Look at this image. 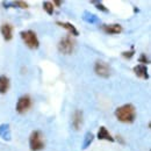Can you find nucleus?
Returning <instances> with one entry per match:
<instances>
[{
  "mask_svg": "<svg viewBox=\"0 0 151 151\" xmlns=\"http://www.w3.org/2000/svg\"><path fill=\"white\" fill-rule=\"evenodd\" d=\"M115 116L122 123H132L136 119V108L132 104L122 105L119 108H116Z\"/></svg>",
  "mask_w": 151,
  "mask_h": 151,
  "instance_id": "f257e3e1",
  "label": "nucleus"
},
{
  "mask_svg": "<svg viewBox=\"0 0 151 151\" xmlns=\"http://www.w3.org/2000/svg\"><path fill=\"white\" fill-rule=\"evenodd\" d=\"M43 135L40 130H34L29 136V148L32 151H41L44 149Z\"/></svg>",
  "mask_w": 151,
  "mask_h": 151,
  "instance_id": "f03ea898",
  "label": "nucleus"
},
{
  "mask_svg": "<svg viewBox=\"0 0 151 151\" xmlns=\"http://www.w3.org/2000/svg\"><path fill=\"white\" fill-rule=\"evenodd\" d=\"M20 36L26 43V45L29 49H37L40 47V41L37 38V35L33 30H23L20 33Z\"/></svg>",
  "mask_w": 151,
  "mask_h": 151,
  "instance_id": "7ed1b4c3",
  "label": "nucleus"
},
{
  "mask_svg": "<svg viewBox=\"0 0 151 151\" xmlns=\"http://www.w3.org/2000/svg\"><path fill=\"white\" fill-rule=\"evenodd\" d=\"M75 50V41L71 36H65L58 42V51L63 55H71Z\"/></svg>",
  "mask_w": 151,
  "mask_h": 151,
  "instance_id": "20e7f679",
  "label": "nucleus"
},
{
  "mask_svg": "<svg viewBox=\"0 0 151 151\" xmlns=\"http://www.w3.org/2000/svg\"><path fill=\"white\" fill-rule=\"evenodd\" d=\"M33 105V101H32V98L29 96L28 94L22 95L20 96L18 102H17V112L19 114H24L27 113L30 107Z\"/></svg>",
  "mask_w": 151,
  "mask_h": 151,
  "instance_id": "39448f33",
  "label": "nucleus"
},
{
  "mask_svg": "<svg viewBox=\"0 0 151 151\" xmlns=\"http://www.w3.org/2000/svg\"><path fill=\"white\" fill-rule=\"evenodd\" d=\"M94 72L101 78H108L111 76V68L107 63L102 60H96L94 64Z\"/></svg>",
  "mask_w": 151,
  "mask_h": 151,
  "instance_id": "423d86ee",
  "label": "nucleus"
},
{
  "mask_svg": "<svg viewBox=\"0 0 151 151\" xmlns=\"http://www.w3.org/2000/svg\"><path fill=\"white\" fill-rule=\"evenodd\" d=\"M101 29L106 33V34H111V35H116V34H121L122 33V26L119 23H112V24H102Z\"/></svg>",
  "mask_w": 151,
  "mask_h": 151,
  "instance_id": "0eeeda50",
  "label": "nucleus"
},
{
  "mask_svg": "<svg viewBox=\"0 0 151 151\" xmlns=\"http://www.w3.org/2000/svg\"><path fill=\"white\" fill-rule=\"evenodd\" d=\"M0 33L5 41H11L13 38V26L9 23H4L0 27Z\"/></svg>",
  "mask_w": 151,
  "mask_h": 151,
  "instance_id": "6e6552de",
  "label": "nucleus"
},
{
  "mask_svg": "<svg viewBox=\"0 0 151 151\" xmlns=\"http://www.w3.org/2000/svg\"><path fill=\"white\" fill-rule=\"evenodd\" d=\"M84 122V117H83V111H76L72 116V127L75 130H79L83 126Z\"/></svg>",
  "mask_w": 151,
  "mask_h": 151,
  "instance_id": "1a4fd4ad",
  "label": "nucleus"
},
{
  "mask_svg": "<svg viewBox=\"0 0 151 151\" xmlns=\"http://www.w3.org/2000/svg\"><path fill=\"white\" fill-rule=\"evenodd\" d=\"M134 73L137 76L138 78H142V79H145L148 80L149 79V72H148V68L143 64H138L134 68Z\"/></svg>",
  "mask_w": 151,
  "mask_h": 151,
  "instance_id": "9d476101",
  "label": "nucleus"
},
{
  "mask_svg": "<svg viewBox=\"0 0 151 151\" xmlns=\"http://www.w3.org/2000/svg\"><path fill=\"white\" fill-rule=\"evenodd\" d=\"M96 137L100 139V141H109V142H114V137L111 135V132L106 129V127L101 126L98 130V134H96Z\"/></svg>",
  "mask_w": 151,
  "mask_h": 151,
  "instance_id": "9b49d317",
  "label": "nucleus"
},
{
  "mask_svg": "<svg viewBox=\"0 0 151 151\" xmlns=\"http://www.w3.org/2000/svg\"><path fill=\"white\" fill-rule=\"evenodd\" d=\"M56 23L59 26V27H63L64 29H66L69 34H71V35H73V36H78V35H79L78 29L76 28L71 22H62V21H57Z\"/></svg>",
  "mask_w": 151,
  "mask_h": 151,
  "instance_id": "f8f14e48",
  "label": "nucleus"
},
{
  "mask_svg": "<svg viewBox=\"0 0 151 151\" xmlns=\"http://www.w3.org/2000/svg\"><path fill=\"white\" fill-rule=\"evenodd\" d=\"M0 137L5 141H9L11 139V129L8 124H0Z\"/></svg>",
  "mask_w": 151,
  "mask_h": 151,
  "instance_id": "ddd939ff",
  "label": "nucleus"
},
{
  "mask_svg": "<svg viewBox=\"0 0 151 151\" xmlns=\"http://www.w3.org/2000/svg\"><path fill=\"white\" fill-rule=\"evenodd\" d=\"M9 88V79L6 76H0V93L5 94Z\"/></svg>",
  "mask_w": 151,
  "mask_h": 151,
  "instance_id": "4468645a",
  "label": "nucleus"
},
{
  "mask_svg": "<svg viewBox=\"0 0 151 151\" xmlns=\"http://www.w3.org/2000/svg\"><path fill=\"white\" fill-rule=\"evenodd\" d=\"M93 139H94V135L90 132H86V134H85V137H84V142H83V147H81V149H83V150L87 149V148L92 144Z\"/></svg>",
  "mask_w": 151,
  "mask_h": 151,
  "instance_id": "2eb2a0df",
  "label": "nucleus"
},
{
  "mask_svg": "<svg viewBox=\"0 0 151 151\" xmlns=\"http://www.w3.org/2000/svg\"><path fill=\"white\" fill-rule=\"evenodd\" d=\"M83 19H84V21H86L87 23H90V24H93V23H98L99 22V18L96 15H94V14H92V13H88V12H85L84 13Z\"/></svg>",
  "mask_w": 151,
  "mask_h": 151,
  "instance_id": "dca6fc26",
  "label": "nucleus"
},
{
  "mask_svg": "<svg viewBox=\"0 0 151 151\" xmlns=\"http://www.w3.org/2000/svg\"><path fill=\"white\" fill-rule=\"evenodd\" d=\"M42 6H43V9H44L49 15H52V13H54V5H52V2H50V1H44V2L42 4Z\"/></svg>",
  "mask_w": 151,
  "mask_h": 151,
  "instance_id": "f3484780",
  "label": "nucleus"
},
{
  "mask_svg": "<svg viewBox=\"0 0 151 151\" xmlns=\"http://www.w3.org/2000/svg\"><path fill=\"white\" fill-rule=\"evenodd\" d=\"M138 62L141 63V64H149L150 63V60H149V58H148V56L145 55V54H142L141 56L138 57Z\"/></svg>",
  "mask_w": 151,
  "mask_h": 151,
  "instance_id": "a211bd4d",
  "label": "nucleus"
},
{
  "mask_svg": "<svg viewBox=\"0 0 151 151\" xmlns=\"http://www.w3.org/2000/svg\"><path fill=\"white\" fill-rule=\"evenodd\" d=\"M134 54H135V50H134V47H132V50H129V51H123L122 52V56L124 57V58H132L134 56Z\"/></svg>",
  "mask_w": 151,
  "mask_h": 151,
  "instance_id": "6ab92c4d",
  "label": "nucleus"
},
{
  "mask_svg": "<svg viewBox=\"0 0 151 151\" xmlns=\"http://www.w3.org/2000/svg\"><path fill=\"white\" fill-rule=\"evenodd\" d=\"M93 4H95V5H96L95 7H96L98 9H100L101 12H108V8H107V7H105V6H104L101 2H94V1H93Z\"/></svg>",
  "mask_w": 151,
  "mask_h": 151,
  "instance_id": "aec40b11",
  "label": "nucleus"
},
{
  "mask_svg": "<svg viewBox=\"0 0 151 151\" xmlns=\"http://www.w3.org/2000/svg\"><path fill=\"white\" fill-rule=\"evenodd\" d=\"M117 141H119V142H120L121 144H124V141H123V138H122V137H121L120 135L117 136Z\"/></svg>",
  "mask_w": 151,
  "mask_h": 151,
  "instance_id": "412c9836",
  "label": "nucleus"
},
{
  "mask_svg": "<svg viewBox=\"0 0 151 151\" xmlns=\"http://www.w3.org/2000/svg\"><path fill=\"white\" fill-rule=\"evenodd\" d=\"M52 5H57V6H60V5H62V1H59V0H55V1H52Z\"/></svg>",
  "mask_w": 151,
  "mask_h": 151,
  "instance_id": "4be33fe9",
  "label": "nucleus"
}]
</instances>
